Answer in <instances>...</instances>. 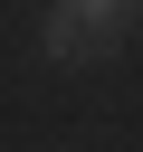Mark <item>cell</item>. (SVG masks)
<instances>
[{"label": "cell", "instance_id": "1", "mask_svg": "<svg viewBox=\"0 0 143 152\" xmlns=\"http://www.w3.org/2000/svg\"><path fill=\"white\" fill-rule=\"evenodd\" d=\"M124 28H133L124 0H57L48 10V57H105Z\"/></svg>", "mask_w": 143, "mask_h": 152}, {"label": "cell", "instance_id": "2", "mask_svg": "<svg viewBox=\"0 0 143 152\" xmlns=\"http://www.w3.org/2000/svg\"><path fill=\"white\" fill-rule=\"evenodd\" d=\"M124 10H143V0H124Z\"/></svg>", "mask_w": 143, "mask_h": 152}]
</instances>
